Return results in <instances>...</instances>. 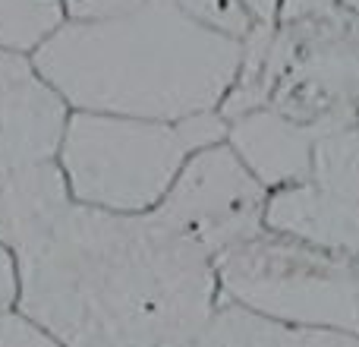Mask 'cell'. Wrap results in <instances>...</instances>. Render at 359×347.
Masks as SVG:
<instances>
[{"mask_svg": "<svg viewBox=\"0 0 359 347\" xmlns=\"http://www.w3.org/2000/svg\"><path fill=\"white\" fill-rule=\"evenodd\" d=\"M328 192L347 199L359 209V130H334L318 136L316 143V162H312V177Z\"/></svg>", "mask_w": 359, "mask_h": 347, "instance_id": "cell-12", "label": "cell"}, {"mask_svg": "<svg viewBox=\"0 0 359 347\" xmlns=\"http://www.w3.org/2000/svg\"><path fill=\"white\" fill-rule=\"evenodd\" d=\"M268 196L271 192L252 177L227 139H221L186 158L174 186L151 215L217 259L227 247L265 228Z\"/></svg>", "mask_w": 359, "mask_h": 347, "instance_id": "cell-6", "label": "cell"}, {"mask_svg": "<svg viewBox=\"0 0 359 347\" xmlns=\"http://www.w3.org/2000/svg\"><path fill=\"white\" fill-rule=\"evenodd\" d=\"M13 256L16 310L63 347H189L221 306L215 256L158 215L67 202Z\"/></svg>", "mask_w": 359, "mask_h": 347, "instance_id": "cell-1", "label": "cell"}, {"mask_svg": "<svg viewBox=\"0 0 359 347\" xmlns=\"http://www.w3.org/2000/svg\"><path fill=\"white\" fill-rule=\"evenodd\" d=\"M67 22H104V19H117L126 13L139 10L145 0H60Z\"/></svg>", "mask_w": 359, "mask_h": 347, "instance_id": "cell-15", "label": "cell"}, {"mask_svg": "<svg viewBox=\"0 0 359 347\" xmlns=\"http://www.w3.org/2000/svg\"><path fill=\"white\" fill-rule=\"evenodd\" d=\"M189 347H196V344H189Z\"/></svg>", "mask_w": 359, "mask_h": 347, "instance_id": "cell-21", "label": "cell"}, {"mask_svg": "<svg viewBox=\"0 0 359 347\" xmlns=\"http://www.w3.org/2000/svg\"><path fill=\"white\" fill-rule=\"evenodd\" d=\"M69 107L29 54L0 48V177L57 164Z\"/></svg>", "mask_w": 359, "mask_h": 347, "instance_id": "cell-7", "label": "cell"}, {"mask_svg": "<svg viewBox=\"0 0 359 347\" xmlns=\"http://www.w3.org/2000/svg\"><path fill=\"white\" fill-rule=\"evenodd\" d=\"M337 6H341V0H284L278 25L299 22V19H312V16H325V13L337 10Z\"/></svg>", "mask_w": 359, "mask_h": 347, "instance_id": "cell-16", "label": "cell"}, {"mask_svg": "<svg viewBox=\"0 0 359 347\" xmlns=\"http://www.w3.org/2000/svg\"><path fill=\"white\" fill-rule=\"evenodd\" d=\"M227 120H139L117 114L69 111L57 168L69 202L114 215H151L174 186L192 152L221 143Z\"/></svg>", "mask_w": 359, "mask_h": 347, "instance_id": "cell-4", "label": "cell"}, {"mask_svg": "<svg viewBox=\"0 0 359 347\" xmlns=\"http://www.w3.org/2000/svg\"><path fill=\"white\" fill-rule=\"evenodd\" d=\"M265 228L359 259V209L316 180L274 190L268 196Z\"/></svg>", "mask_w": 359, "mask_h": 347, "instance_id": "cell-9", "label": "cell"}, {"mask_svg": "<svg viewBox=\"0 0 359 347\" xmlns=\"http://www.w3.org/2000/svg\"><path fill=\"white\" fill-rule=\"evenodd\" d=\"M0 347H63L44 325L19 313L16 306L0 310Z\"/></svg>", "mask_w": 359, "mask_h": 347, "instance_id": "cell-14", "label": "cell"}, {"mask_svg": "<svg viewBox=\"0 0 359 347\" xmlns=\"http://www.w3.org/2000/svg\"><path fill=\"white\" fill-rule=\"evenodd\" d=\"M353 126H356V130H359V107H356V120H353Z\"/></svg>", "mask_w": 359, "mask_h": 347, "instance_id": "cell-20", "label": "cell"}, {"mask_svg": "<svg viewBox=\"0 0 359 347\" xmlns=\"http://www.w3.org/2000/svg\"><path fill=\"white\" fill-rule=\"evenodd\" d=\"M63 22L60 0H0V48L32 57Z\"/></svg>", "mask_w": 359, "mask_h": 347, "instance_id": "cell-11", "label": "cell"}, {"mask_svg": "<svg viewBox=\"0 0 359 347\" xmlns=\"http://www.w3.org/2000/svg\"><path fill=\"white\" fill-rule=\"evenodd\" d=\"M32 63L69 111L180 124L221 114L243 41L192 22L170 0H145L104 22H63Z\"/></svg>", "mask_w": 359, "mask_h": 347, "instance_id": "cell-2", "label": "cell"}, {"mask_svg": "<svg viewBox=\"0 0 359 347\" xmlns=\"http://www.w3.org/2000/svg\"><path fill=\"white\" fill-rule=\"evenodd\" d=\"M170 4L180 13H186L192 22L205 25L217 35L233 38V41H246L255 29L240 0H170Z\"/></svg>", "mask_w": 359, "mask_h": 347, "instance_id": "cell-13", "label": "cell"}, {"mask_svg": "<svg viewBox=\"0 0 359 347\" xmlns=\"http://www.w3.org/2000/svg\"><path fill=\"white\" fill-rule=\"evenodd\" d=\"M224 139L268 192L312 177L318 133L280 117L274 107H255L227 120Z\"/></svg>", "mask_w": 359, "mask_h": 347, "instance_id": "cell-8", "label": "cell"}, {"mask_svg": "<svg viewBox=\"0 0 359 347\" xmlns=\"http://www.w3.org/2000/svg\"><path fill=\"white\" fill-rule=\"evenodd\" d=\"M341 4H344V6H347V10H350V13H356V16H359V0H341Z\"/></svg>", "mask_w": 359, "mask_h": 347, "instance_id": "cell-19", "label": "cell"}, {"mask_svg": "<svg viewBox=\"0 0 359 347\" xmlns=\"http://www.w3.org/2000/svg\"><path fill=\"white\" fill-rule=\"evenodd\" d=\"M255 107L318 133L347 130L359 107V16L347 6L287 25H255L243 41V63L221 117Z\"/></svg>", "mask_w": 359, "mask_h": 347, "instance_id": "cell-3", "label": "cell"}, {"mask_svg": "<svg viewBox=\"0 0 359 347\" xmlns=\"http://www.w3.org/2000/svg\"><path fill=\"white\" fill-rule=\"evenodd\" d=\"M240 4H243V10L249 13L252 25H265V29H271V25H278L284 0H240Z\"/></svg>", "mask_w": 359, "mask_h": 347, "instance_id": "cell-18", "label": "cell"}, {"mask_svg": "<svg viewBox=\"0 0 359 347\" xmlns=\"http://www.w3.org/2000/svg\"><path fill=\"white\" fill-rule=\"evenodd\" d=\"M19 278H16V256L6 243H0V310L16 306Z\"/></svg>", "mask_w": 359, "mask_h": 347, "instance_id": "cell-17", "label": "cell"}, {"mask_svg": "<svg viewBox=\"0 0 359 347\" xmlns=\"http://www.w3.org/2000/svg\"><path fill=\"white\" fill-rule=\"evenodd\" d=\"M224 303L359 338V259L262 228L215 259Z\"/></svg>", "mask_w": 359, "mask_h": 347, "instance_id": "cell-5", "label": "cell"}, {"mask_svg": "<svg viewBox=\"0 0 359 347\" xmlns=\"http://www.w3.org/2000/svg\"><path fill=\"white\" fill-rule=\"evenodd\" d=\"M196 347H359V338L325 329L278 322L259 316L252 310L224 303L211 313L202 335L192 341Z\"/></svg>", "mask_w": 359, "mask_h": 347, "instance_id": "cell-10", "label": "cell"}]
</instances>
